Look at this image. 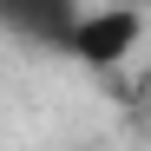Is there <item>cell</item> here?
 <instances>
[{
    "label": "cell",
    "mask_w": 151,
    "mask_h": 151,
    "mask_svg": "<svg viewBox=\"0 0 151 151\" xmlns=\"http://www.w3.org/2000/svg\"><path fill=\"white\" fill-rule=\"evenodd\" d=\"M138 40H145V7L105 0V7H86L79 33H72V46H66V59H79L92 72H118L125 59L138 53Z\"/></svg>",
    "instance_id": "cell-1"
},
{
    "label": "cell",
    "mask_w": 151,
    "mask_h": 151,
    "mask_svg": "<svg viewBox=\"0 0 151 151\" xmlns=\"http://www.w3.org/2000/svg\"><path fill=\"white\" fill-rule=\"evenodd\" d=\"M79 20H86L79 0H0V33H13L27 46H46V53H66Z\"/></svg>",
    "instance_id": "cell-2"
},
{
    "label": "cell",
    "mask_w": 151,
    "mask_h": 151,
    "mask_svg": "<svg viewBox=\"0 0 151 151\" xmlns=\"http://www.w3.org/2000/svg\"><path fill=\"white\" fill-rule=\"evenodd\" d=\"M132 7H138V0H132Z\"/></svg>",
    "instance_id": "cell-3"
}]
</instances>
